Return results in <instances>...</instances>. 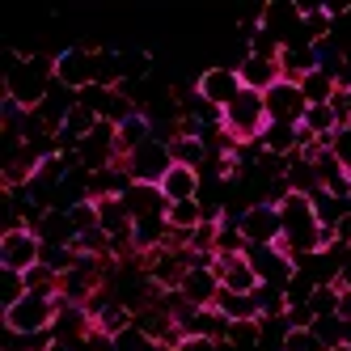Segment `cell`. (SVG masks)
<instances>
[{"mask_svg":"<svg viewBox=\"0 0 351 351\" xmlns=\"http://www.w3.org/2000/svg\"><path fill=\"white\" fill-rule=\"evenodd\" d=\"M56 89V60H43L30 51H9V68H5V102H13L17 110H38L47 102V93Z\"/></svg>","mask_w":351,"mask_h":351,"instance_id":"cell-1","label":"cell"},{"mask_svg":"<svg viewBox=\"0 0 351 351\" xmlns=\"http://www.w3.org/2000/svg\"><path fill=\"white\" fill-rule=\"evenodd\" d=\"M267 97L254 89H241V97L233 106L220 110V132L229 136V144H258V136L267 132Z\"/></svg>","mask_w":351,"mask_h":351,"instance_id":"cell-2","label":"cell"},{"mask_svg":"<svg viewBox=\"0 0 351 351\" xmlns=\"http://www.w3.org/2000/svg\"><path fill=\"white\" fill-rule=\"evenodd\" d=\"M56 317H60V296H43V292H26L17 305L5 309V326L9 335H47L56 330Z\"/></svg>","mask_w":351,"mask_h":351,"instance_id":"cell-3","label":"cell"},{"mask_svg":"<svg viewBox=\"0 0 351 351\" xmlns=\"http://www.w3.org/2000/svg\"><path fill=\"white\" fill-rule=\"evenodd\" d=\"M38 263H43V241H38V233L30 229V224H13V229H5V237H0V267L26 275Z\"/></svg>","mask_w":351,"mask_h":351,"instance_id":"cell-4","label":"cell"},{"mask_svg":"<svg viewBox=\"0 0 351 351\" xmlns=\"http://www.w3.org/2000/svg\"><path fill=\"white\" fill-rule=\"evenodd\" d=\"M237 229H241L245 245H280V241H284V220H280V208H275L271 199L250 204V208L237 216Z\"/></svg>","mask_w":351,"mask_h":351,"instance_id":"cell-5","label":"cell"},{"mask_svg":"<svg viewBox=\"0 0 351 351\" xmlns=\"http://www.w3.org/2000/svg\"><path fill=\"white\" fill-rule=\"evenodd\" d=\"M56 85L81 93L97 85V47H68L56 56Z\"/></svg>","mask_w":351,"mask_h":351,"instance_id":"cell-6","label":"cell"},{"mask_svg":"<svg viewBox=\"0 0 351 351\" xmlns=\"http://www.w3.org/2000/svg\"><path fill=\"white\" fill-rule=\"evenodd\" d=\"M245 258H250V267H254L258 280L271 284V288H288V284H292V275L300 271L296 258L284 250V241H280V245H250V250H245Z\"/></svg>","mask_w":351,"mask_h":351,"instance_id":"cell-7","label":"cell"},{"mask_svg":"<svg viewBox=\"0 0 351 351\" xmlns=\"http://www.w3.org/2000/svg\"><path fill=\"white\" fill-rule=\"evenodd\" d=\"M123 169L132 173V182H144V186H161V178L173 169V153L165 140H148L144 148H136V153L123 161Z\"/></svg>","mask_w":351,"mask_h":351,"instance_id":"cell-8","label":"cell"},{"mask_svg":"<svg viewBox=\"0 0 351 351\" xmlns=\"http://www.w3.org/2000/svg\"><path fill=\"white\" fill-rule=\"evenodd\" d=\"M182 300L195 309H212L216 305V296H220V275H216V263H191L186 275H182V284H178Z\"/></svg>","mask_w":351,"mask_h":351,"instance_id":"cell-9","label":"cell"},{"mask_svg":"<svg viewBox=\"0 0 351 351\" xmlns=\"http://www.w3.org/2000/svg\"><path fill=\"white\" fill-rule=\"evenodd\" d=\"M241 77H237V68H208L204 77L195 81V93L204 97L208 106H216V110H224V106H233L237 97H241Z\"/></svg>","mask_w":351,"mask_h":351,"instance_id":"cell-10","label":"cell"},{"mask_svg":"<svg viewBox=\"0 0 351 351\" xmlns=\"http://www.w3.org/2000/svg\"><path fill=\"white\" fill-rule=\"evenodd\" d=\"M263 97H267V119L271 123H288V128H300V119H305V110H309V102H305V93H300L296 81H280Z\"/></svg>","mask_w":351,"mask_h":351,"instance_id":"cell-11","label":"cell"},{"mask_svg":"<svg viewBox=\"0 0 351 351\" xmlns=\"http://www.w3.org/2000/svg\"><path fill=\"white\" fill-rule=\"evenodd\" d=\"M216 275H220V288L224 292H237V296H254L263 288V280L254 275L245 254H220L216 258Z\"/></svg>","mask_w":351,"mask_h":351,"instance_id":"cell-12","label":"cell"},{"mask_svg":"<svg viewBox=\"0 0 351 351\" xmlns=\"http://www.w3.org/2000/svg\"><path fill=\"white\" fill-rule=\"evenodd\" d=\"M30 229L38 233L43 245H77V224H72V216L64 208H47L30 220Z\"/></svg>","mask_w":351,"mask_h":351,"instance_id":"cell-13","label":"cell"},{"mask_svg":"<svg viewBox=\"0 0 351 351\" xmlns=\"http://www.w3.org/2000/svg\"><path fill=\"white\" fill-rule=\"evenodd\" d=\"M148 140H157V136H153V119H148L144 110H136L132 119H123L119 128H114V144H119V165L128 161V157L136 153V148H144Z\"/></svg>","mask_w":351,"mask_h":351,"instance_id":"cell-14","label":"cell"},{"mask_svg":"<svg viewBox=\"0 0 351 351\" xmlns=\"http://www.w3.org/2000/svg\"><path fill=\"white\" fill-rule=\"evenodd\" d=\"M237 77L245 89H254V93H267L284 81V72H280V60H263V56H245L237 64Z\"/></svg>","mask_w":351,"mask_h":351,"instance_id":"cell-15","label":"cell"},{"mask_svg":"<svg viewBox=\"0 0 351 351\" xmlns=\"http://www.w3.org/2000/svg\"><path fill=\"white\" fill-rule=\"evenodd\" d=\"M258 148L275 161H288L300 153V128H288V123H267V132L258 136Z\"/></svg>","mask_w":351,"mask_h":351,"instance_id":"cell-16","label":"cell"},{"mask_svg":"<svg viewBox=\"0 0 351 351\" xmlns=\"http://www.w3.org/2000/svg\"><path fill=\"white\" fill-rule=\"evenodd\" d=\"M317 47L313 43H296V47H284L280 51V72H284V81H305L309 72H317Z\"/></svg>","mask_w":351,"mask_h":351,"instance_id":"cell-17","label":"cell"},{"mask_svg":"<svg viewBox=\"0 0 351 351\" xmlns=\"http://www.w3.org/2000/svg\"><path fill=\"white\" fill-rule=\"evenodd\" d=\"M199 186H204L199 169H186V165H173L165 178H161V195H165V204H186V199H199Z\"/></svg>","mask_w":351,"mask_h":351,"instance_id":"cell-18","label":"cell"},{"mask_svg":"<svg viewBox=\"0 0 351 351\" xmlns=\"http://www.w3.org/2000/svg\"><path fill=\"white\" fill-rule=\"evenodd\" d=\"M343 128V119H339V110L330 106V102H322V106H309L305 110V119H300V132H309L313 140H322V144H330V136Z\"/></svg>","mask_w":351,"mask_h":351,"instance_id":"cell-19","label":"cell"},{"mask_svg":"<svg viewBox=\"0 0 351 351\" xmlns=\"http://www.w3.org/2000/svg\"><path fill=\"white\" fill-rule=\"evenodd\" d=\"M165 220H169V233H195L199 224L208 220V208L199 204V199H186V204H169L165 208Z\"/></svg>","mask_w":351,"mask_h":351,"instance_id":"cell-20","label":"cell"},{"mask_svg":"<svg viewBox=\"0 0 351 351\" xmlns=\"http://www.w3.org/2000/svg\"><path fill=\"white\" fill-rule=\"evenodd\" d=\"M212 309H220L229 322H254V317H263L258 296H237V292H224V288H220V296H216Z\"/></svg>","mask_w":351,"mask_h":351,"instance_id":"cell-21","label":"cell"},{"mask_svg":"<svg viewBox=\"0 0 351 351\" xmlns=\"http://www.w3.org/2000/svg\"><path fill=\"white\" fill-rule=\"evenodd\" d=\"M169 153H173V165L199 169V165L208 161V140H199V136H173L169 140Z\"/></svg>","mask_w":351,"mask_h":351,"instance_id":"cell-22","label":"cell"},{"mask_svg":"<svg viewBox=\"0 0 351 351\" xmlns=\"http://www.w3.org/2000/svg\"><path fill=\"white\" fill-rule=\"evenodd\" d=\"M300 93H305V102H309V106L335 102V93H339V81H335V77H330L326 68H317V72H309V77L300 81Z\"/></svg>","mask_w":351,"mask_h":351,"instance_id":"cell-23","label":"cell"},{"mask_svg":"<svg viewBox=\"0 0 351 351\" xmlns=\"http://www.w3.org/2000/svg\"><path fill=\"white\" fill-rule=\"evenodd\" d=\"M305 9V43H330V13H326V5H300Z\"/></svg>","mask_w":351,"mask_h":351,"instance_id":"cell-24","label":"cell"},{"mask_svg":"<svg viewBox=\"0 0 351 351\" xmlns=\"http://www.w3.org/2000/svg\"><path fill=\"white\" fill-rule=\"evenodd\" d=\"M339 292H343L339 284H317V288H313V296H309V313H313V322L339 313Z\"/></svg>","mask_w":351,"mask_h":351,"instance_id":"cell-25","label":"cell"},{"mask_svg":"<svg viewBox=\"0 0 351 351\" xmlns=\"http://www.w3.org/2000/svg\"><path fill=\"white\" fill-rule=\"evenodd\" d=\"M258 339H263V317L229 322V335H224V343H233V347H258Z\"/></svg>","mask_w":351,"mask_h":351,"instance_id":"cell-26","label":"cell"},{"mask_svg":"<svg viewBox=\"0 0 351 351\" xmlns=\"http://www.w3.org/2000/svg\"><path fill=\"white\" fill-rule=\"evenodd\" d=\"M284 351H326V343L313 335V326H288Z\"/></svg>","mask_w":351,"mask_h":351,"instance_id":"cell-27","label":"cell"},{"mask_svg":"<svg viewBox=\"0 0 351 351\" xmlns=\"http://www.w3.org/2000/svg\"><path fill=\"white\" fill-rule=\"evenodd\" d=\"M68 216H72V224H77V237L89 233V229H97V199H81V204H72Z\"/></svg>","mask_w":351,"mask_h":351,"instance_id":"cell-28","label":"cell"},{"mask_svg":"<svg viewBox=\"0 0 351 351\" xmlns=\"http://www.w3.org/2000/svg\"><path fill=\"white\" fill-rule=\"evenodd\" d=\"M330 157L351 173V123H343V128L330 136Z\"/></svg>","mask_w":351,"mask_h":351,"instance_id":"cell-29","label":"cell"},{"mask_svg":"<svg viewBox=\"0 0 351 351\" xmlns=\"http://www.w3.org/2000/svg\"><path fill=\"white\" fill-rule=\"evenodd\" d=\"M148 64H153V60H148L144 51H123V85L148 77Z\"/></svg>","mask_w":351,"mask_h":351,"instance_id":"cell-30","label":"cell"},{"mask_svg":"<svg viewBox=\"0 0 351 351\" xmlns=\"http://www.w3.org/2000/svg\"><path fill=\"white\" fill-rule=\"evenodd\" d=\"M173 351H220V343L216 339H204V335H182Z\"/></svg>","mask_w":351,"mask_h":351,"instance_id":"cell-31","label":"cell"},{"mask_svg":"<svg viewBox=\"0 0 351 351\" xmlns=\"http://www.w3.org/2000/svg\"><path fill=\"white\" fill-rule=\"evenodd\" d=\"M335 317L351 326V288H343V292H339V313H335Z\"/></svg>","mask_w":351,"mask_h":351,"instance_id":"cell-32","label":"cell"},{"mask_svg":"<svg viewBox=\"0 0 351 351\" xmlns=\"http://www.w3.org/2000/svg\"><path fill=\"white\" fill-rule=\"evenodd\" d=\"M335 233H339V245H347V250H351V212L335 224Z\"/></svg>","mask_w":351,"mask_h":351,"instance_id":"cell-33","label":"cell"},{"mask_svg":"<svg viewBox=\"0 0 351 351\" xmlns=\"http://www.w3.org/2000/svg\"><path fill=\"white\" fill-rule=\"evenodd\" d=\"M326 351H351V343H335V347H326Z\"/></svg>","mask_w":351,"mask_h":351,"instance_id":"cell-34","label":"cell"}]
</instances>
